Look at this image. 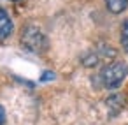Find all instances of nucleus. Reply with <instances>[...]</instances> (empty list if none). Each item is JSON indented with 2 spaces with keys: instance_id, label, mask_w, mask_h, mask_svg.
Returning <instances> with one entry per match:
<instances>
[{
  "instance_id": "obj_1",
  "label": "nucleus",
  "mask_w": 128,
  "mask_h": 125,
  "mask_svg": "<svg viewBox=\"0 0 128 125\" xmlns=\"http://www.w3.org/2000/svg\"><path fill=\"white\" fill-rule=\"evenodd\" d=\"M20 41H21V46L26 51L35 53V55H42L49 48V41H48L46 34L35 25H25L21 28Z\"/></svg>"
},
{
  "instance_id": "obj_2",
  "label": "nucleus",
  "mask_w": 128,
  "mask_h": 125,
  "mask_svg": "<svg viewBox=\"0 0 128 125\" xmlns=\"http://www.w3.org/2000/svg\"><path fill=\"white\" fill-rule=\"evenodd\" d=\"M126 74H128V65H126L124 62H121V60H116V62L107 64V65L100 71L98 79H100V85H102L104 88L114 90V88H118V86L124 81Z\"/></svg>"
},
{
  "instance_id": "obj_3",
  "label": "nucleus",
  "mask_w": 128,
  "mask_h": 125,
  "mask_svg": "<svg viewBox=\"0 0 128 125\" xmlns=\"http://www.w3.org/2000/svg\"><path fill=\"white\" fill-rule=\"evenodd\" d=\"M14 30V23L9 16V13L4 9V7H0V41H6Z\"/></svg>"
},
{
  "instance_id": "obj_4",
  "label": "nucleus",
  "mask_w": 128,
  "mask_h": 125,
  "mask_svg": "<svg viewBox=\"0 0 128 125\" xmlns=\"http://www.w3.org/2000/svg\"><path fill=\"white\" fill-rule=\"evenodd\" d=\"M105 7L112 14H121L128 7V0H105Z\"/></svg>"
},
{
  "instance_id": "obj_5",
  "label": "nucleus",
  "mask_w": 128,
  "mask_h": 125,
  "mask_svg": "<svg viewBox=\"0 0 128 125\" xmlns=\"http://www.w3.org/2000/svg\"><path fill=\"white\" fill-rule=\"evenodd\" d=\"M119 42H121L123 51H126V53H128V20H126V21H123V25H121V35H119Z\"/></svg>"
},
{
  "instance_id": "obj_6",
  "label": "nucleus",
  "mask_w": 128,
  "mask_h": 125,
  "mask_svg": "<svg viewBox=\"0 0 128 125\" xmlns=\"http://www.w3.org/2000/svg\"><path fill=\"white\" fill-rule=\"evenodd\" d=\"M54 78H56V74H54L53 71H44L39 79H40V83H48V81H53Z\"/></svg>"
},
{
  "instance_id": "obj_7",
  "label": "nucleus",
  "mask_w": 128,
  "mask_h": 125,
  "mask_svg": "<svg viewBox=\"0 0 128 125\" xmlns=\"http://www.w3.org/2000/svg\"><path fill=\"white\" fill-rule=\"evenodd\" d=\"M4 123H6V109L0 104V125H4Z\"/></svg>"
},
{
  "instance_id": "obj_8",
  "label": "nucleus",
  "mask_w": 128,
  "mask_h": 125,
  "mask_svg": "<svg viewBox=\"0 0 128 125\" xmlns=\"http://www.w3.org/2000/svg\"><path fill=\"white\" fill-rule=\"evenodd\" d=\"M12 2H18V0H12Z\"/></svg>"
}]
</instances>
